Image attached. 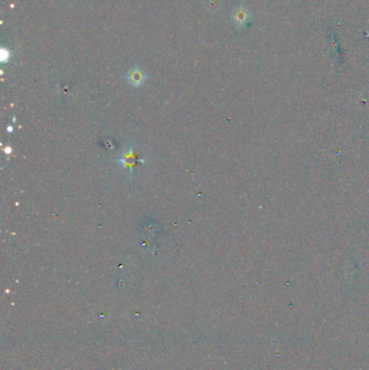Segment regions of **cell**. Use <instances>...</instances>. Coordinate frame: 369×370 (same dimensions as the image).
Listing matches in <instances>:
<instances>
[{"mask_svg":"<svg viewBox=\"0 0 369 370\" xmlns=\"http://www.w3.org/2000/svg\"><path fill=\"white\" fill-rule=\"evenodd\" d=\"M251 18V13L247 8L245 7H239L234 10V12L232 14V19L235 23L237 27H244L246 26Z\"/></svg>","mask_w":369,"mask_h":370,"instance_id":"cell-1","label":"cell"},{"mask_svg":"<svg viewBox=\"0 0 369 370\" xmlns=\"http://www.w3.org/2000/svg\"><path fill=\"white\" fill-rule=\"evenodd\" d=\"M145 79V76L143 74V72H141L139 68H134L133 71H131L129 74V80L132 85L134 86H139L142 84Z\"/></svg>","mask_w":369,"mask_h":370,"instance_id":"cell-2","label":"cell"}]
</instances>
